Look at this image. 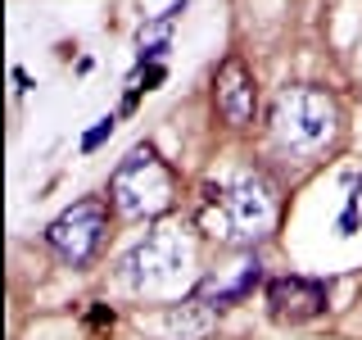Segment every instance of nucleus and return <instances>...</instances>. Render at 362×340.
Masks as SVG:
<instances>
[{
  "label": "nucleus",
  "mask_w": 362,
  "mask_h": 340,
  "mask_svg": "<svg viewBox=\"0 0 362 340\" xmlns=\"http://www.w3.org/2000/svg\"><path fill=\"white\" fill-rule=\"evenodd\" d=\"M276 222V196L258 173H240L231 186H209L204 227L222 241H258Z\"/></svg>",
  "instance_id": "obj_1"
},
{
  "label": "nucleus",
  "mask_w": 362,
  "mask_h": 340,
  "mask_svg": "<svg viewBox=\"0 0 362 340\" xmlns=\"http://www.w3.org/2000/svg\"><path fill=\"white\" fill-rule=\"evenodd\" d=\"M335 100L317 86H286L272 105V136L294 154H313L335 136Z\"/></svg>",
  "instance_id": "obj_2"
},
{
  "label": "nucleus",
  "mask_w": 362,
  "mask_h": 340,
  "mask_svg": "<svg viewBox=\"0 0 362 340\" xmlns=\"http://www.w3.org/2000/svg\"><path fill=\"white\" fill-rule=\"evenodd\" d=\"M113 209L122 218H158L173 204V173L163 168V159L154 154V145H136V150L113 168L109 181Z\"/></svg>",
  "instance_id": "obj_3"
},
{
  "label": "nucleus",
  "mask_w": 362,
  "mask_h": 340,
  "mask_svg": "<svg viewBox=\"0 0 362 340\" xmlns=\"http://www.w3.org/2000/svg\"><path fill=\"white\" fill-rule=\"evenodd\" d=\"M100 236H105V200H77L73 209H64L59 218L50 222L45 241H50V249L64 264L82 268L100 249Z\"/></svg>",
  "instance_id": "obj_4"
},
{
  "label": "nucleus",
  "mask_w": 362,
  "mask_h": 340,
  "mask_svg": "<svg viewBox=\"0 0 362 340\" xmlns=\"http://www.w3.org/2000/svg\"><path fill=\"white\" fill-rule=\"evenodd\" d=\"M186 259H190L186 245H181L173 232H154L122 259V277H127L136 290H163V286H173L181 277Z\"/></svg>",
  "instance_id": "obj_5"
},
{
  "label": "nucleus",
  "mask_w": 362,
  "mask_h": 340,
  "mask_svg": "<svg viewBox=\"0 0 362 340\" xmlns=\"http://www.w3.org/2000/svg\"><path fill=\"white\" fill-rule=\"evenodd\" d=\"M267 304L281 322H308V317L326 313V286L308 277H276L267 286Z\"/></svg>",
  "instance_id": "obj_6"
},
{
  "label": "nucleus",
  "mask_w": 362,
  "mask_h": 340,
  "mask_svg": "<svg viewBox=\"0 0 362 340\" xmlns=\"http://www.w3.org/2000/svg\"><path fill=\"white\" fill-rule=\"evenodd\" d=\"M213 96H218V113L231 128H245L254 118V77L240 60H226L218 68V82H213Z\"/></svg>",
  "instance_id": "obj_7"
},
{
  "label": "nucleus",
  "mask_w": 362,
  "mask_h": 340,
  "mask_svg": "<svg viewBox=\"0 0 362 340\" xmlns=\"http://www.w3.org/2000/svg\"><path fill=\"white\" fill-rule=\"evenodd\" d=\"M258 277H263L258 254H245L240 264H231L226 272H218V277H204L199 290H195V300H204L209 309H231L235 300H245V295L258 286Z\"/></svg>",
  "instance_id": "obj_8"
},
{
  "label": "nucleus",
  "mask_w": 362,
  "mask_h": 340,
  "mask_svg": "<svg viewBox=\"0 0 362 340\" xmlns=\"http://www.w3.org/2000/svg\"><path fill=\"white\" fill-rule=\"evenodd\" d=\"M213 313H218V309H209L204 300H186L181 309L168 313V322H163V327H168V332H173L177 340H199V336L213 327Z\"/></svg>",
  "instance_id": "obj_9"
},
{
  "label": "nucleus",
  "mask_w": 362,
  "mask_h": 340,
  "mask_svg": "<svg viewBox=\"0 0 362 340\" xmlns=\"http://www.w3.org/2000/svg\"><path fill=\"white\" fill-rule=\"evenodd\" d=\"M173 14H177V9H168V14H158V23L141 28V64H145V60H154V55L168 45V28H173Z\"/></svg>",
  "instance_id": "obj_10"
},
{
  "label": "nucleus",
  "mask_w": 362,
  "mask_h": 340,
  "mask_svg": "<svg viewBox=\"0 0 362 340\" xmlns=\"http://www.w3.org/2000/svg\"><path fill=\"white\" fill-rule=\"evenodd\" d=\"M109 132H113V118H100V128H90L82 145H86V150H95V145H100V141H105V136H109Z\"/></svg>",
  "instance_id": "obj_11"
}]
</instances>
